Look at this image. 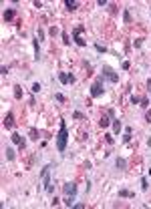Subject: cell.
<instances>
[{
    "label": "cell",
    "instance_id": "1",
    "mask_svg": "<svg viewBox=\"0 0 151 209\" xmlns=\"http://www.w3.org/2000/svg\"><path fill=\"white\" fill-rule=\"evenodd\" d=\"M66 143H69V129H66L65 121H60V129H59V135H57V151L59 153L66 151Z\"/></svg>",
    "mask_w": 151,
    "mask_h": 209
},
{
    "label": "cell",
    "instance_id": "2",
    "mask_svg": "<svg viewBox=\"0 0 151 209\" xmlns=\"http://www.w3.org/2000/svg\"><path fill=\"white\" fill-rule=\"evenodd\" d=\"M51 169H53V165H45V167H42V171H40V181H42V185H45L46 193L53 195L54 193V185L51 183Z\"/></svg>",
    "mask_w": 151,
    "mask_h": 209
},
{
    "label": "cell",
    "instance_id": "3",
    "mask_svg": "<svg viewBox=\"0 0 151 209\" xmlns=\"http://www.w3.org/2000/svg\"><path fill=\"white\" fill-rule=\"evenodd\" d=\"M103 74L101 76H97L95 79V82H93V87H91V97L93 99H99V97H103V93H105V82H103Z\"/></svg>",
    "mask_w": 151,
    "mask_h": 209
},
{
    "label": "cell",
    "instance_id": "4",
    "mask_svg": "<svg viewBox=\"0 0 151 209\" xmlns=\"http://www.w3.org/2000/svg\"><path fill=\"white\" fill-rule=\"evenodd\" d=\"M103 76H105L109 82H113V85H117V82H119V74L115 73L109 64H103Z\"/></svg>",
    "mask_w": 151,
    "mask_h": 209
},
{
    "label": "cell",
    "instance_id": "5",
    "mask_svg": "<svg viewBox=\"0 0 151 209\" xmlns=\"http://www.w3.org/2000/svg\"><path fill=\"white\" fill-rule=\"evenodd\" d=\"M83 32H85V26H83V24H79V26L72 28V40L77 42L79 46H87V40L81 38V34H83Z\"/></svg>",
    "mask_w": 151,
    "mask_h": 209
},
{
    "label": "cell",
    "instance_id": "6",
    "mask_svg": "<svg viewBox=\"0 0 151 209\" xmlns=\"http://www.w3.org/2000/svg\"><path fill=\"white\" fill-rule=\"evenodd\" d=\"M10 139H12V143L20 149V151H24V149H26V141H24V137H22V135H18V133H12V137H10Z\"/></svg>",
    "mask_w": 151,
    "mask_h": 209
},
{
    "label": "cell",
    "instance_id": "7",
    "mask_svg": "<svg viewBox=\"0 0 151 209\" xmlns=\"http://www.w3.org/2000/svg\"><path fill=\"white\" fill-rule=\"evenodd\" d=\"M77 191H79V189H77V185H75V183H65V185H63V193H65V195H72V197H77Z\"/></svg>",
    "mask_w": 151,
    "mask_h": 209
},
{
    "label": "cell",
    "instance_id": "8",
    "mask_svg": "<svg viewBox=\"0 0 151 209\" xmlns=\"http://www.w3.org/2000/svg\"><path fill=\"white\" fill-rule=\"evenodd\" d=\"M2 125H4V129H12L14 127V113H6V115H4Z\"/></svg>",
    "mask_w": 151,
    "mask_h": 209
},
{
    "label": "cell",
    "instance_id": "9",
    "mask_svg": "<svg viewBox=\"0 0 151 209\" xmlns=\"http://www.w3.org/2000/svg\"><path fill=\"white\" fill-rule=\"evenodd\" d=\"M14 16H16V10H14V8H6V10L2 12V18H4V22L14 20Z\"/></svg>",
    "mask_w": 151,
    "mask_h": 209
},
{
    "label": "cell",
    "instance_id": "10",
    "mask_svg": "<svg viewBox=\"0 0 151 209\" xmlns=\"http://www.w3.org/2000/svg\"><path fill=\"white\" fill-rule=\"evenodd\" d=\"M113 123V119L109 115H101V121H99V127H103V129H107L109 125Z\"/></svg>",
    "mask_w": 151,
    "mask_h": 209
},
{
    "label": "cell",
    "instance_id": "11",
    "mask_svg": "<svg viewBox=\"0 0 151 209\" xmlns=\"http://www.w3.org/2000/svg\"><path fill=\"white\" fill-rule=\"evenodd\" d=\"M65 6H66V10H77L81 6V2H77V0H65Z\"/></svg>",
    "mask_w": 151,
    "mask_h": 209
},
{
    "label": "cell",
    "instance_id": "12",
    "mask_svg": "<svg viewBox=\"0 0 151 209\" xmlns=\"http://www.w3.org/2000/svg\"><path fill=\"white\" fill-rule=\"evenodd\" d=\"M113 135H119V133H121V129H123V125H121V121H119V119H113Z\"/></svg>",
    "mask_w": 151,
    "mask_h": 209
},
{
    "label": "cell",
    "instance_id": "13",
    "mask_svg": "<svg viewBox=\"0 0 151 209\" xmlns=\"http://www.w3.org/2000/svg\"><path fill=\"white\" fill-rule=\"evenodd\" d=\"M32 46H34V58L39 61L40 58V46H39V38H36V36L32 38Z\"/></svg>",
    "mask_w": 151,
    "mask_h": 209
},
{
    "label": "cell",
    "instance_id": "14",
    "mask_svg": "<svg viewBox=\"0 0 151 209\" xmlns=\"http://www.w3.org/2000/svg\"><path fill=\"white\" fill-rule=\"evenodd\" d=\"M115 167L123 171V169H127V161H125L123 157H117V159H115Z\"/></svg>",
    "mask_w": 151,
    "mask_h": 209
},
{
    "label": "cell",
    "instance_id": "15",
    "mask_svg": "<svg viewBox=\"0 0 151 209\" xmlns=\"http://www.w3.org/2000/svg\"><path fill=\"white\" fill-rule=\"evenodd\" d=\"M123 20H125V24H131V22H133L131 10H129V8H123Z\"/></svg>",
    "mask_w": 151,
    "mask_h": 209
},
{
    "label": "cell",
    "instance_id": "16",
    "mask_svg": "<svg viewBox=\"0 0 151 209\" xmlns=\"http://www.w3.org/2000/svg\"><path fill=\"white\" fill-rule=\"evenodd\" d=\"M119 197H127V199H133V197H135V193H133V191H129V189H119Z\"/></svg>",
    "mask_w": 151,
    "mask_h": 209
},
{
    "label": "cell",
    "instance_id": "17",
    "mask_svg": "<svg viewBox=\"0 0 151 209\" xmlns=\"http://www.w3.org/2000/svg\"><path fill=\"white\" fill-rule=\"evenodd\" d=\"M28 137H30L32 141H39V129H36V127H30V129H28Z\"/></svg>",
    "mask_w": 151,
    "mask_h": 209
},
{
    "label": "cell",
    "instance_id": "18",
    "mask_svg": "<svg viewBox=\"0 0 151 209\" xmlns=\"http://www.w3.org/2000/svg\"><path fill=\"white\" fill-rule=\"evenodd\" d=\"M4 153H6V159H8V161H14L16 153H14V149H12V147H6V151H4Z\"/></svg>",
    "mask_w": 151,
    "mask_h": 209
},
{
    "label": "cell",
    "instance_id": "19",
    "mask_svg": "<svg viewBox=\"0 0 151 209\" xmlns=\"http://www.w3.org/2000/svg\"><path fill=\"white\" fill-rule=\"evenodd\" d=\"M75 199H77V197H72V195H65V205L66 207H72V205H75Z\"/></svg>",
    "mask_w": 151,
    "mask_h": 209
},
{
    "label": "cell",
    "instance_id": "20",
    "mask_svg": "<svg viewBox=\"0 0 151 209\" xmlns=\"http://www.w3.org/2000/svg\"><path fill=\"white\" fill-rule=\"evenodd\" d=\"M131 141V127H125V133H123V143H129Z\"/></svg>",
    "mask_w": 151,
    "mask_h": 209
},
{
    "label": "cell",
    "instance_id": "21",
    "mask_svg": "<svg viewBox=\"0 0 151 209\" xmlns=\"http://www.w3.org/2000/svg\"><path fill=\"white\" fill-rule=\"evenodd\" d=\"M59 81L63 82V85H69V73H63V70H60L59 73Z\"/></svg>",
    "mask_w": 151,
    "mask_h": 209
},
{
    "label": "cell",
    "instance_id": "22",
    "mask_svg": "<svg viewBox=\"0 0 151 209\" xmlns=\"http://www.w3.org/2000/svg\"><path fill=\"white\" fill-rule=\"evenodd\" d=\"M60 38H63V42H65V44H71V36H69V32H65V30H63V32H60Z\"/></svg>",
    "mask_w": 151,
    "mask_h": 209
},
{
    "label": "cell",
    "instance_id": "23",
    "mask_svg": "<svg viewBox=\"0 0 151 209\" xmlns=\"http://www.w3.org/2000/svg\"><path fill=\"white\" fill-rule=\"evenodd\" d=\"M109 12H111L113 16H115V14L119 12V6H117V4H115V2H111V4H109Z\"/></svg>",
    "mask_w": 151,
    "mask_h": 209
},
{
    "label": "cell",
    "instance_id": "24",
    "mask_svg": "<svg viewBox=\"0 0 151 209\" xmlns=\"http://www.w3.org/2000/svg\"><path fill=\"white\" fill-rule=\"evenodd\" d=\"M72 119H77V121H85V115H83L81 111H75V113H72Z\"/></svg>",
    "mask_w": 151,
    "mask_h": 209
},
{
    "label": "cell",
    "instance_id": "25",
    "mask_svg": "<svg viewBox=\"0 0 151 209\" xmlns=\"http://www.w3.org/2000/svg\"><path fill=\"white\" fill-rule=\"evenodd\" d=\"M14 99H22V88H20L18 85L14 87Z\"/></svg>",
    "mask_w": 151,
    "mask_h": 209
},
{
    "label": "cell",
    "instance_id": "26",
    "mask_svg": "<svg viewBox=\"0 0 151 209\" xmlns=\"http://www.w3.org/2000/svg\"><path fill=\"white\" fill-rule=\"evenodd\" d=\"M34 36L39 38V42H40V40H45V30H42V28L39 26V30H36V34H34Z\"/></svg>",
    "mask_w": 151,
    "mask_h": 209
},
{
    "label": "cell",
    "instance_id": "27",
    "mask_svg": "<svg viewBox=\"0 0 151 209\" xmlns=\"http://www.w3.org/2000/svg\"><path fill=\"white\" fill-rule=\"evenodd\" d=\"M113 137H115V135H111V133H107V135H105V143H107V145H113V143H115Z\"/></svg>",
    "mask_w": 151,
    "mask_h": 209
},
{
    "label": "cell",
    "instance_id": "28",
    "mask_svg": "<svg viewBox=\"0 0 151 209\" xmlns=\"http://www.w3.org/2000/svg\"><path fill=\"white\" fill-rule=\"evenodd\" d=\"M141 189H143V191H147V189H149V183H147V177H141Z\"/></svg>",
    "mask_w": 151,
    "mask_h": 209
},
{
    "label": "cell",
    "instance_id": "29",
    "mask_svg": "<svg viewBox=\"0 0 151 209\" xmlns=\"http://www.w3.org/2000/svg\"><path fill=\"white\" fill-rule=\"evenodd\" d=\"M59 32H60L59 26H51V28H48V34H51V36H57Z\"/></svg>",
    "mask_w": 151,
    "mask_h": 209
},
{
    "label": "cell",
    "instance_id": "30",
    "mask_svg": "<svg viewBox=\"0 0 151 209\" xmlns=\"http://www.w3.org/2000/svg\"><path fill=\"white\" fill-rule=\"evenodd\" d=\"M54 101H59V103H65V94H60V93H54Z\"/></svg>",
    "mask_w": 151,
    "mask_h": 209
},
{
    "label": "cell",
    "instance_id": "31",
    "mask_svg": "<svg viewBox=\"0 0 151 209\" xmlns=\"http://www.w3.org/2000/svg\"><path fill=\"white\" fill-rule=\"evenodd\" d=\"M141 107H143V109L149 107V97H141Z\"/></svg>",
    "mask_w": 151,
    "mask_h": 209
},
{
    "label": "cell",
    "instance_id": "32",
    "mask_svg": "<svg viewBox=\"0 0 151 209\" xmlns=\"http://www.w3.org/2000/svg\"><path fill=\"white\" fill-rule=\"evenodd\" d=\"M95 50H97V52H101V54H105V52H107V48L103 46V44H95Z\"/></svg>",
    "mask_w": 151,
    "mask_h": 209
},
{
    "label": "cell",
    "instance_id": "33",
    "mask_svg": "<svg viewBox=\"0 0 151 209\" xmlns=\"http://www.w3.org/2000/svg\"><path fill=\"white\" fill-rule=\"evenodd\" d=\"M40 88H42V87H40L39 82H34L32 87H30V91H32V93H40Z\"/></svg>",
    "mask_w": 151,
    "mask_h": 209
},
{
    "label": "cell",
    "instance_id": "34",
    "mask_svg": "<svg viewBox=\"0 0 151 209\" xmlns=\"http://www.w3.org/2000/svg\"><path fill=\"white\" fill-rule=\"evenodd\" d=\"M0 74H2V76H6V74H8V67H6V64H2V67H0Z\"/></svg>",
    "mask_w": 151,
    "mask_h": 209
},
{
    "label": "cell",
    "instance_id": "35",
    "mask_svg": "<svg viewBox=\"0 0 151 209\" xmlns=\"http://www.w3.org/2000/svg\"><path fill=\"white\" fill-rule=\"evenodd\" d=\"M131 103H133V105H139V103H141V97H137V94H133V97H131Z\"/></svg>",
    "mask_w": 151,
    "mask_h": 209
},
{
    "label": "cell",
    "instance_id": "36",
    "mask_svg": "<svg viewBox=\"0 0 151 209\" xmlns=\"http://www.w3.org/2000/svg\"><path fill=\"white\" fill-rule=\"evenodd\" d=\"M133 44H135V48H139L141 44H143V38H135V40H133Z\"/></svg>",
    "mask_w": 151,
    "mask_h": 209
},
{
    "label": "cell",
    "instance_id": "37",
    "mask_svg": "<svg viewBox=\"0 0 151 209\" xmlns=\"http://www.w3.org/2000/svg\"><path fill=\"white\" fill-rule=\"evenodd\" d=\"M145 121L151 123V109H147V111H145Z\"/></svg>",
    "mask_w": 151,
    "mask_h": 209
},
{
    "label": "cell",
    "instance_id": "38",
    "mask_svg": "<svg viewBox=\"0 0 151 209\" xmlns=\"http://www.w3.org/2000/svg\"><path fill=\"white\" fill-rule=\"evenodd\" d=\"M72 207H75V209H85L87 205H85V203H75V205H72Z\"/></svg>",
    "mask_w": 151,
    "mask_h": 209
},
{
    "label": "cell",
    "instance_id": "39",
    "mask_svg": "<svg viewBox=\"0 0 151 209\" xmlns=\"http://www.w3.org/2000/svg\"><path fill=\"white\" fill-rule=\"evenodd\" d=\"M129 68H131V62L125 61V62H123V70H129Z\"/></svg>",
    "mask_w": 151,
    "mask_h": 209
},
{
    "label": "cell",
    "instance_id": "40",
    "mask_svg": "<svg viewBox=\"0 0 151 209\" xmlns=\"http://www.w3.org/2000/svg\"><path fill=\"white\" fill-rule=\"evenodd\" d=\"M97 4H99V6H109V2H107V0H97Z\"/></svg>",
    "mask_w": 151,
    "mask_h": 209
},
{
    "label": "cell",
    "instance_id": "41",
    "mask_svg": "<svg viewBox=\"0 0 151 209\" xmlns=\"http://www.w3.org/2000/svg\"><path fill=\"white\" fill-rule=\"evenodd\" d=\"M107 115L111 117V119H117V117H115V111H113V109H109V111H107Z\"/></svg>",
    "mask_w": 151,
    "mask_h": 209
},
{
    "label": "cell",
    "instance_id": "42",
    "mask_svg": "<svg viewBox=\"0 0 151 209\" xmlns=\"http://www.w3.org/2000/svg\"><path fill=\"white\" fill-rule=\"evenodd\" d=\"M32 4H34V8H42V2H40V0H34Z\"/></svg>",
    "mask_w": 151,
    "mask_h": 209
},
{
    "label": "cell",
    "instance_id": "43",
    "mask_svg": "<svg viewBox=\"0 0 151 209\" xmlns=\"http://www.w3.org/2000/svg\"><path fill=\"white\" fill-rule=\"evenodd\" d=\"M147 91H149V93H151V79H149V81H147Z\"/></svg>",
    "mask_w": 151,
    "mask_h": 209
}]
</instances>
